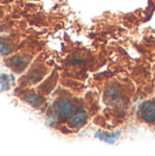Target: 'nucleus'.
Instances as JSON below:
<instances>
[{
  "label": "nucleus",
  "instance_id": "f257e3e1",
  "mask_svg": "<svg viewBox=\"0 0 155 156\" xmlns=\"http://www.w3.org/2000/svg\"><path fill=\"white\" fill-rule=\"evenodd\" d=\"M54 111L60 120H67L73 112V103L67 97L59 98L54 103Z\"/></svg>",
  "mask_w": 155,
  "mask_h": 156
},
{
  "label": "nucleus",
  "instance_id": "f03ea898",
  "mask_svg": "<svg viewBox=\"0 0 155 156\" xmlns=\"http://www.w3.org/2000/svg\"><path fill=\"white\" fill-rule=\"evenodd\" d=\"M141 117L148 123L155 122V102L145 101L141 106Z\"/></svg>",
  "mask_w": 155,
  "mask_h": 156
},
{
  "label": "nucleus",
  "instance_id": "7ed1b4c3",
  "mask_svg": "<svg viewBox=\"0 0 155 156\" xmlns=\"http://www.w3.org/2000/svg\"><path fill=\"white\" fill-rule=\"evenodd\" d=\"M88 121V113L85 111H79L69 121V126L72 128L79 129L85 125Z\"/></svg>",
  "mask_w": 155,
  "mask_h": 156
},
{
  "label": "nucleus",
  "instance_id": "20e7f679",
  "mask_svg": "<svg viewBox=\"0 0 155 156\" xmlns=\"http://www.w3.org/2000/svg\"><path fill=\"white\" fill-rule=\"evenodd\" d=\"M23 100L30 104L34 108H39L43 103V99L41 96L35 93H27L23 97Z\"/></svg>",
  "mask_w": 155,
  "mask_h": 156
},
{
  "label": "nucleus",
  "instance_id": "39448f33",
  "mask_svg": "<svg viewBox=\"0 0 155 156\" xmlns=\"http://www.w3.org/2000/svg\"><path fill=\"white\" fill-rule=\"evenodd\" d=\"M9 61L11 62V65L14 67V69L16 71H21L25 69L26 66H27L29 60L21 57V56H15L13 58H11L9 59Z\"/></svg>",
  "mask_w": 155,
  "mask_h": 156
},
{
  "label": "nucleus",
  "instance_id": "423d86ee",
  "mask_svg": "<svg viewBox=\"0 0 155 156\" xmlns=\"http://www.w3.org/2000/svg\"><path fill=\"white\" fill-rule=\"evenodd\" d=\"M95 137L108 143V144H114L120 137H121V132H117L111 134H106L105 133H101V132H98L97 133H95Z\"/></svg>",
  "mask_w": 155,
  "mask_h": 156
},
{
  "label": "nucleus",
  "instance_id": "0eeeda50",
  "mask_svg": "<svg viewBox=\"0 0 155 156\" xmlns=\"http://www.w3.org/2000/svg\"><path fill=\"white\" fill-rule=\"evenodd\" d=\"M0 86H1V91L10 90L11 86H10V80L8 75L0 74Z\"/></svg>",
  "mask_w": 155,
  "mask_h": 156
},
{
  "label": "nucleus",
  "instance_id": "6e6552de",
  "mask_svg": "<svg viewBox=\"0 0 155 156\" xmlns=\"http://www.w3.org/2000/svg\"><path fill=\"white\" fill-rule=\"evenodd\" d=\"M13 51V48L10 44L5 41H0V54L3 56H8Z\"/></svg>",
  "mask_w": 155,
  "mask_h": 156
},
{
  "label": "nucleus",
  "instance_id": "1a4fd4ad",
  "mask_svg": "<svg viewBox=\"0 0 155 156\" xmlns=\"http://www.w3.org/2000/svg\"><path fill=\"white\" fill-rule=\"evenodd\" d=\"M10 80H11V81L13 82V84L15 83V76L13 75V74H10Z\"/></svg>",
  "mask_w": 155,
  "mask_h": 156
}]
</instances>
